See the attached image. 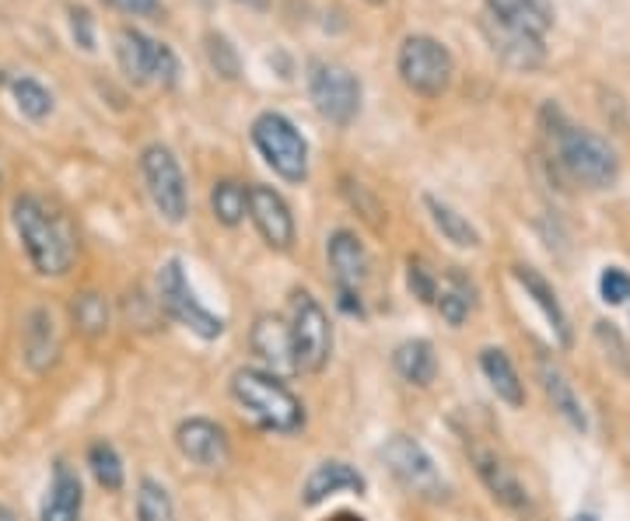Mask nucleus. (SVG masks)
Here are the masks:
<instances>
[{
	"label": "nucleus",
	"instance_id": "obj_10",
	"mask_svg": "<svg viewBox=\"0 0 630 521\" xmlns=\"http://www.w3.org/2000/svg\"><path fill=\"white\" fill-rule=\"evenodd\" d=\"M140 179L155 210L161 213V221L182 225L189 210V197H186V176L172 150L165 144H147L140 150Z\"/></svg>",
	"mask_w": 630,
	"mask_h": 521
},
{
	"label": "nucleus",
	"instance_id": "obj_30",
	"mask_svg": "<svg viewBox=\"0 0 630 521\" xmlns=\"http://www.w3.org/2000/svg\"><path fill=\"white\" fill-rule=\"evenodd\" d=\"M137 521H176L172 493L155 476H144L137 483Z\"/></svg>",
	"mask_w": 630,
	"mask_h": 521
},
{
	"label": "nucleus",
	"instance_id": "obj_7",
	"mask_svg": "<svg viewBox=\"0 0 630 521\" xmlns=\"http://www.w3.org/2000/svg\"><path fill=\"white\" fill-rule=\"evenodd\" d=\"M252 144L263 155V161L277 171L284 183L302 186L308 179V140L298 134L287 116L281 113H260L249 129Z\"/></svg>",
	"mask_w": 630,
	"mask_h": 521
},
{
	"label": "nucleus",
	"instance_id": "obj_8",
	"mask_svg": "<svg viewBox=\"0 0 630 521\" xmlns=\"http://www.w3.org/2000/svg\"><path fill=\"white\" fill-rule=\"evenodd\" d=\"M308 98L326 123L347 126L361 113V81L336 60L308 63Z\"/></svg>",
	"mask_w": 630,
	"mask_h": 521
},
{
	"label": "nucleus",
	"instance_id": "obj_12",
	"mask_svg": "<svg viewBox=\"0 0 630 521\" xmlns=\"http://www.w3.org/2000/svg\"><path fill=\"white\" fill-rule=\"evenodd\" d=\"M462 448H466V459L476 472V480L483 483V490L491 493V501L501 504L504 511H529V490L522 487V480L515 476V469L504 462V455L491 445H483L473 434H462Z\"/></svg>",
	"mask_w": 630,
	"mask_h": 521
},
{
	"label": "nucleus",
	"instance_id": "obj_26",
	"mask_svg": "<svg viewBox=\"0 0 630 521\" xmlns=\"http://www.w3.org/2000/svg\"><path fill=\"white\" fill-rule=\"evenodd\" d=\"M487 14H494L497 21H504V25L533 32L539 39L554 29L550 0H487Z\"/></svg>",
	"mask_w": 630,
	"mask_h": 521
},
{
	"label": "nucleus",
	"instance_id": "obj_36",
	"mask_svg": "<svg viewBox=\"0 0 630 521\" xmlns=\"http://www.w3.org/2000/svg\"><path fill=\"white\" fill-rule=\"evenodd\" d=\"M596 340L606 346V357L613 361L623 375H630V351H627L623 336L617 333V325L613 322H596Z\"/></svg>",
	"mask_w": 630,
	"mask_h": 521
},
{
	"label": "nucleus",
	"instance_id": "obj_25",
	"mask_svg": "<svg viewBox=\"0 0 630 521\" xmlns=\"http://www.w3.org/2000/svg\"><path fill=\"white\" fill-rule=\"evenodd\" d=\"M392 367L396 375L403 378L407 385H417V388H428L434 378H438V354H434V343L424 340V336H413V340H403L392 351Z\"/></svg>",
	"mask_w": 630,
	"mask_h": 521
},
{
	"label": "nucleus",
	"instance_id": "obj_29",
	"mask_svg": "<svg viewBox=\"0 0 630 521\" xmlns=\"http://www.w3.org/2000/svg\"><path fill=\"white\" fill-rule=\"evenodd\" d=\"M88 469L95 476V483L102 490H109V493H119L123 483H126L123 459H119L116 445H109V441H92L88 445Z\"/></svg>",
	"mask_w": 630,
	"mask_h": 521
},
{
	"label": "nucleus",
	"instance_id": "obj_32",
	"mask_svg": "<svg viewBox=\"0 0 630 521\" xmlns=\"http://www.w3.org/2000/svg\"><path fill=\"white\" fill-rule=\"evenodd\" d=\"M11 92H14V105H18L21 116H29V119L39 123V119H46L53 113V95L42 88L35 77H14Z\"/></svg>",
	"mask_w": 630,
	"mask_h": 521
},
{
	"label": "nucleus",
	"instance_id": "obj_1",
	"mask_svg": "<svg viewBox=\"0 0 630 521\" xmlns=\"http://www.w3.org/2000/svg\"><path fill=\"white\" fill-rule=\"evenodd\" d=\"M11 221L21 238V249H25L29 263L39 277H63L74 267L77 242L74 231L63 217L46 204L25 192L11 204Z\"/></svg>",
	"mask_w": 630,
	"mask_h": 521
},
{
	"label": "nucleus",
	"instance_id": "obj_19",
	"mask_svg": "<svg viewBox=\"0 0 630 521\" xmlns=\"http://www.w3.org/2000/svg\"><path fill=\"white\" fill-rule=\"evenodd\" d=\"M326 259H329L336 288H347V291L365 288V280L371 273V259H368L365 242L354 231H347V228L333 231L329 242H326Z\"/></svg>",
	"mask_w": 630,
	"mask_h": 521
},
{
	"label": "nucleus",
	"instance_id": "obj_31",
	"mask_svg": "<svg viewBox=\"0 0 630 521\" xmlns=\"http://www.w3.org/2000/svg\"><path fill=\"white\" fill-rule=\"evenodd\" d=\"M71 319H74V325L84 336H102L105 330H109V301H105L102 294H95V291L74 294Z\"/></svg>",
	"mask_w": 630,
	"mask_h": 521
},
{
	"label": "nucleus",
	"instance_id": "obj_40",
	"mask_svg": "<svg viewBox=\"0 0 630 521\" xmlns=\"http://www.w3.org/2000/svg\"><path fill=\"white\" fill-rule=\"evenodd\" d=\"M235 4H245V8H252V11H266L270 0H235Z\"/></svg>",
	"mask_w": 630,
	"mask_h": 521
},
{
	"label": "nucleus",
	"instance_id": "obj_43",
	"mask_svg": "<svg viewBox=\"0 0 630 521\" xmlns=\"http://www.w3.org/2000/svg\"><path fill=\"white\" fill-rule=\"evenodd\" d=\"M571 521H599V518H596V514H588V511H581V514H575Z\"/></svg>",
	"mask_w": 630,
	"mask_h": 521
},
{
	"label": "nucleus",
	"instance_id": "obj_35",
	"mask_svg": "<svg viewBox=\"0 0 630 521\" xmlns=\"http://www.w3.org/2000/svg\"><path fill=\"white\" fill-rule=\"evenodd\" d=\"M599 298L606 305H627L630 301V273L623 267H606L599 273Z\"/></svg>",
	"mask_w": 630,
	"mask_h": 521
},
{
	"label": "nucleus",
	"instance_id": "obj_9",
	"mask_svg": "<svg viewBox=\"0 0 630 521\" xmlns=\"http://www.w3.org/2000/svg\"><path fill=\"white\" fill-rule=\"evenodd\" d=\"M116 60L119 71L130 77L134 84H161V88H172L179 81V60L176 53L165 46V42L144 35L134 25H123L116 32Z\"/></svg>",
	"mask_w": 630,
	"mask_h": 521
},
{
	"label": "nucleus",
	"instance_id": "obj_4",
	"mask_svg": "<svg viewBox=\"0 0 630 521\" xmlns=\"http://www.w3.org/2000/svg\"><path fill=\"white\" fill-rule=\"evenodd\" d=\"M287 325L298 375H319L333 357V322L308 288H294L287 301Z\"/></svg>",
	"mask_w": 630,
	"mask_h": 521
},
{
	"label": "nucleus",
	"instance_id": "obj_14",
	"mask_svg": "<svg viewBox=\"0 0 630 521\" xmlns=\"http://www.w3.org/2000/svg\"><path fill=\"white\" fill-rule=\"evenodd\" d=\"M176 451L197 469H221L231 459L228 430L210 417H186L176 427Z\"/></svg>",
	"mask_w": 630,
	"mask_h": 521
},
{
	"label": "nucleus",
	"instance_id": "obj_20",
	"mask_svg": "<svg viewBox=\"0 0 630 521\" xmlns=\"http://www.w3.org/2000/svg\"><path fill=\"white\" fill-rule=\"evenodd\" d=\"M21 357L35 375H46L50 367L60 361V330L50 309H32L21 325Z\"/></svg>",
	"mask_w": 630,
	"mask_h": 521
},
{
	"label": "nucleus",
	"instance_id": "obj_2",
	"mask_svg": "<svg viewBox=\"0 0 630 521\" xmlns=\"http://www.w3.org/2000/svg\"><path fill=\"white\" fill-rule=\"evenodd\" d=\"M228 393L242 414L266 434H298L305 427V403L291 393L281 375L266 367H239Z\"/></svg>",
	"mask_w": 630,
	"mask_h": 521
},
{
	"label": "nucleus",
	"instance_id": "obj_13",
	"mask_svg": "<svg viewBox=\"0 0 630 521\" xmlns=\"http://www.w3.org/2000/svg\"><path fill=\"white\" fill-rule=\"evenodd\" d=\"M480 32H483V39H487V46L494 50V56H501L504 67H512L518 74H533L546 63V46H543V39L533 32L504 25V21H497L487 11H483V18H480Z\"/></svg>",
	"mask_w": 630,
	"mask_h": 521
},
{
	"label": "nucleus",
	"instance_id": "obj_39",
	"mask_svg": "<svg viewBox=\"0 0 630 521\" xmlns=\"http://www.w3.org/2000/svg\"><path fill=\"white\" fill-rule=\"evenodd\" d=\"M113 4L134 18H161V0H113Z\"/></svg>",
	"mask_w": 630,
	"mask_h": 521
},
{
	"label": "nucleus",
	"instance_id": "obj_27",
	"mask_svg": "<svg viewBox=\"0 0 630 521\" xmlns=\"http://www.w3.org/2000/svg\"><path fill=\"white\" fill-rule=\"evenodd\" d=\"M424 210H428L431 225L441 231V238H445V242H452L455 249H480L483 238H480L476 225L470 221L466 213H459L452 204L438 200L434 192H424Z\"/></svg>",
	"mask_w": 630,
	"mask_h": 521
},
{
	"label": "nucleus",
	"instance_id": "obj_23",
	"mask_svg": "<svg viewBox=\"0 0 630 521\" xmlns=\"http://www.w3.org/2000/svg\"><path fill=\"white\" fill-rule=\"evenodd\" d=\"M476 298H480V291H476L473 277H470L466 270H462V267L441 270V284H438L434 309H438L441 319L452 325V330H459V325L476 312Z\"/></svg>",
	"mask_w": 630,
	"mask_h": 521
},
{
	"label": "nucleus",
	"instance_id": "obj_37",
	"mask_svg": "<svg viewBox=\"0 0 630 521\" xmlns=\"http://www.w3.org/2000/svg\"><path fill=\"white\" fill-rule=\"evenodd\" d=\"M71 29L81 50H95V32H92V14L88 8H71Z\"/></svg>",
	"mask_w": 630,
	"mask_h": 521
},
{
	"label": "nucleus",
	"instance_id": "obj_41",
	"mask_svg": "<svg viewBox=\"0 0 630 521\" xmlns=\"http://www.w3.org/2000/svg\"><path fill=\"white\" fill-rule=\"evenodd\" d=\"M329 521H365V518L361 514H350V511H336Z\"/></svg>",
	"mask_w": 630,
	"mask_h": 521
},
{
	"label": "nucleus",
	"instance_id": "obj_17",
	"mask_svg": "<svg viewBox=\"0 0 630 521\" xmlns=\"http://www.w3.org/2000/svg\"><path fill=\"white\" fill-rule=\"evenodd\" d=\"M536 378L543 385V396L550 399V406L557 409V417L578 430V434H588V414H585V403L581 396L575 393V382L567 378L564 367L550 357V354H536Z\"/></svg>",
	"mask_w": 630,
	"mask_h": 521
},
{
	"label": "nucleus",
	"instance_id": "obj_34",
	"mask_svg": "<svg viewBox=\"0 0 630 521\" xmlns=\"http://www.w3.org/2000/svg\"><path fill=\"white\" fill-rule=\"evenodd\" d=\"M203 42H207V60H210V67H214L224 81H235V77L242 74V60H239L235 46H231V42H228L224 35H218V32H210Z\"/></svg>",
	"mask_w": 630,
	"mask_h": 521
},
{
	"label": "nucleus",
	"instance_id": "obj_44",
	"mask_svg": "<svg viewBox=\"0 0 630 521\" xmlns=\"http://www.w3.org/2000/svg\"><path fill=\"white\" fill-rule=\"evenodd\" d=\"M368 4H371V8H378V4H386V0H368Z\"/></svg>",
	"mask_w": 630,
	"mask_h": 521
},
{
	"label": "nucleus",
	"instance_id": "obj_11",
	"mask_svg": "<svg viewBox=\"0 0 630 521\" xmlns=\"http://www.w3.org/2000/svg\"><path fill=\"white\" fill-rule=\"evenodd\" d=\"M382 462L392 472V480L413 497H424V501H438L445 493V480L431 459V451L420 445L410 434H392L382 445Z\"/></svg>",
	"mask_w": 630,
	"mask_h": 521
},
{
	"label": "nucleus",
	"instance_id": "obj_16",
	"mask_svg": "<svg viewBox=\"0 0 630 521\" xmlns=\"http://www.w3.org/2000/svg\"><path fill=\"white\" fill-rule=\"evenodd\" d=\"M340 493L365 497L368 493V480L350 462L326 459V462H319L305 476V483H302V508H319V504L329 501V497H340Z\"/></svg>",
	"mask_w": 630,
	"mask_h": 521
},
{
	"label": "nucleus",
	"instance_id": "obj_21",
	"mask_svg": "<svg viewBox=\"0 0 630 521\" xmlns=\"http://www.w3.org/2000/svg\"><path fill=\"white\" fill-rule=\"evenodd\" d=\"M81 508H84L81 476L71 462L56 459L46 497H42V508H39V521H81Z\"/></svg>",
	"mask_w": 630,
	"mask_h": 521
},
{
	"label": "nucleus",
	"instance_id": "obj_22",
	"mask_svg": "<svg viewBox=\"0 0 630 521\" xmlns=\"http://www.w3.org/2000/svg\"><path fill=\"white\" fill-rule=\"evenodd\" d=\"M512 277H515V284L525 291V298L533 301V305L543 312V319H546V325H550V333L557 336V343L560 346H571V322H567V312H564V305H560V298H557V291H554V284L550 280H546L539 270H533V267H512Z\"/></svg>",
	"mask_w": 630,
	"mask_h": 521
},
{
	"label": "nucleus",
	"instance_id": "obj_33",
	"mask_svg": "<svg viewBox=\"0 0 630 521\" xmlns=\"http://www.w3.org/2000/svg\"><path fill=\"white\" fill-rule=\"evenodd\" d=\"M438 284H441V277L431 270V263L424 256H407V288L420 305H434Z\"/></svg>",
	"mask_w": 630,
	"mask_h": 521
},
{
	"label": "nucleus",
	"instance_id": "obj_18",
	"mask_svg": "<svg viewBox=\"0 0 630 521\" xmlns=\"http://www.w3.org/2000/svg\"><path fill=\"white\" fill-rule=\"evenodd\" d=\"M252 354L263 361L266 372L273 375H298L294 367V346H291V325L281 315H260L249 330Z\"/></svg>",
	"mask_w": 630,
	"mask_h": 521
},
{
	"label": "nucleus",
	"instance_id": "obj_42",
	"mask_svg": "<svg viewBox=\"0 0 630 521\" xmlns=\"http://www.w3.org/2000/svg\"><path fill=\"white\" fill-rule=\"evenodd\" d=\"M0 521H18V514H14L11 508H4V504H0Z\"/></svg>",
	"mask_w": 630,
	"mask_h": 521
},
{
	"label": "nucleus",
	"instance_id": "obj_24",
	"mask_svg": "<svg viewBox=\"0 0 630 521\" xmlns=\"http://www.w3.org/2000/svg\"><path fill=\"white\" fill-rule=\"evenodd\" d=\"M480 372L487 378L491 393L512 409H522L525 406V382L518 375V367L512 364L508 351H501V346H483L480 351Z\"/></svg>",
	"mask_w": 630,
	"mask_h": 521
},
{
	"label": "nucleus",
	"instance_id": "obj_38",
	"mask_svg": "<svg viewBox=\"0 0 630 521\" xmlns=\"http://www.w3.org/2000/svg\"><path fill=\"white\" fill-rule=\"evenodd\" d=\"M336 305H340V312L350 315V319H365V315H368V312H365V298H361V291L336 288Z\"/></svg>",
	"mask_w": 630,
	"mask_h": 521
},
{
	"label": "nucleus",
	"instance_id": "obj_28",
	"mask_svg": "<svg viewBox=\"0 0 630 521\" xmlns=\"http://www.w3.org/2000/svg\"><path fill=\"white\" fill-rule=\"evenodd\" d=\"M210 210H214L218 225L224 228H239L249 213V189L235 179H221L210 189Z\"/></svg>",
	"mask_w": 630,
	"mask_h": 521
},
{
	"label": "nucleus",
	"instance_id": "obj_5",
	"mask_svg": "<svg viewBox=\"0 0 630 521\" xmlns=\"http://www.w3.org/2000/svg\"><path fill=\"white\" fill-rule=\"evenodd\" d=\"M155 291H158V305L161 312L179 322L182 330H189L193 336H200L203 343H214L224 336L228 330V322L218 315V312H210L203 301L197 298L193 284H189V277L182 270V259L172 256V259H165L158 277H155Z\"/></svg>",
	"mask_w": 630,
	"mask_h": 521
},
{
	"label": "nucleus",
	"instance_id": "obj_6",
	"mask_svg": "<svg viewBox=\"0 0 630 521\" xmlns=\"http://www.w3.org/2000/svg\"><path fill=\"white\" fill-rule=\"evenodd\" d=\"M396 67L399 81L424 98H441L455 77V60L445 42H438L434 35H407L403 46H399Z\"/></svg>",
	"mask_w": 630,
	"mask_h": 521
},
{
	"label": "nucleus",
	"instance_id": "obj_15",
	"mask_svg": "<svg viewBox=\"0 0 630 521\" xmlns=\"http://www.w3.org/2000/svg\"><path fill=\"white\" fill-rule=\"evenodd\" d=\"M249 221L256 225L260 238L277 252H287L294 246V213L287 200L270 186H249Z\"/></svg>",
	"mask_w": 630,
	"mask_h": 521
},
{
	"label": "nucleus",
	"instance_id": "obj_3",
	"mask_svg": "<svg viewBox=\"0 0 630 521\" xmlns=\"http://www.w3.org/2000/svg\"><path fill=\"white\" fill-rule=\"evenodd\" d=\"M543 116L554 119V126L546 129V134L554 137L557 161L564 165L567 176H571L585 189H609V186H617V179H620V155H617L613 144H609L606 137H599V134H592V129L567 123L557 105H546Z\"/></svg>",
	"mask_w": 630,
	"mask_h": 521
}]
</instances>
